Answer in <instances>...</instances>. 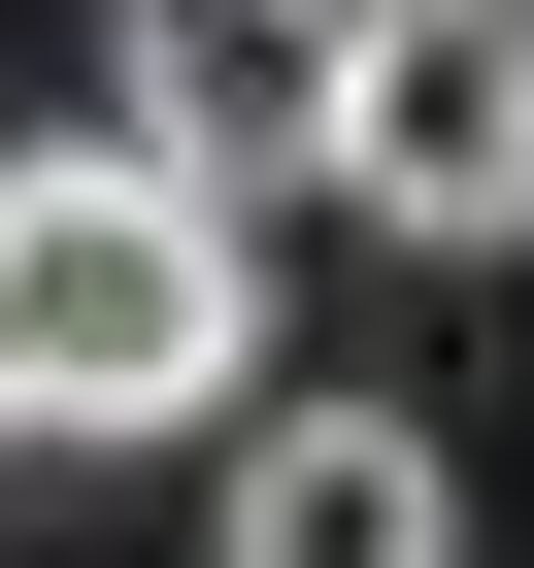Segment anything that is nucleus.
I'll list each match as a JSON object with an SVG mask.
<instances>
[{"label":"nucleus","mask_w":534,"mask_h":568,"mask_svg":"<svg viewBox=\"0 0 534 568\" xmlns=\"http://www.w3.org/2000/svg\"><path fill=\"white\" fill-rule=\"evenodd\" d=\"M267 402V234L167 201L134 134L0 168V435H234Z\"/></svg>","instance_id":"nucleus-1"},{"label":"nucleus","mask_w":534,"mask_h":568,"mask_svg":"<svg viewBox=\"0 0 534 568\" xmlns=\"http://www.w3.org/2000/svg\"><path fill=\"white\" fill-rule=\"evenodd\" d=\"M335 201L434 267L534 234V0H335Z\"/></svg>","instance_id":"nucleus-2"},{"label":"nucleus","mask_w":534,"mask_h":568,"mask_svg":"<svg viewBox=\"0 0 534 568\" xmlns=\"http://www.w3.org/2000/svg\"><path fill=\"white\" fill-rule=\"evenodd\" d=\"M167 201H335V0H134V101H101Z\"/></svg>","instance_id":"nucleus-3"},{"label":"nucleus","mask_w":534,"mask_h":568,"mask_svg":"<svg viewBox=\"0 0 534 568\" xmlns=\"http://www.w3.org/2000/svg\"><path fill=\"white\" fill-rule=\"evenodd\" d=\"M201 568H468V468L401 402H234V535Z\"/></svg>","instance_id":"nucleus-4"}]
</instances>
